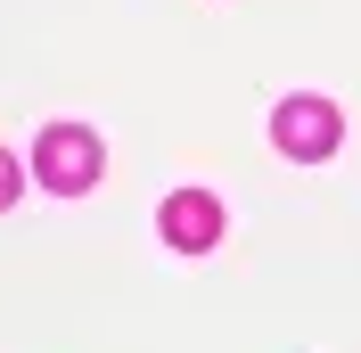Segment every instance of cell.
I'll return each mask as SVG.
<instances>
[{
    "instance_id": "cell-1",
    "label": "cell",
    "mask_w": 361,
    "mask_h": 353,
    "mask_svg": "<svg viewBox=\"0 0 361 353\" xmlns=\"http://www.w3.org/2000/svg\"><path fill=\"white\" fill-rule=\"evenodd\" d=\"M33 181H42L49 198H82L90 181H99V132L82 124H49L33 140Z\"/></svg>"
},
{
    "instance_id": "cell-2",
    "label": "cell",
    "mask_w": 361,
    "mask_h": 353,
    "mask_svg": "<svg viewBox=\"0 0 361 353\" xmlns=\"http://www.w3.org/2000/svg\"><path fill=\"white\" fill-rule=\"evenodd\" d=\"M271 140H279V156H295V164H320V156H337L345 115L304 90V99H279V107H271Z\"/></svg>"
},
{
    "instance_id": "cell-3",
    "label": "cell",
    "mask_w": 361,
    "mask_h": 353,
    "mask_svg": "<svg viewBox=\"0 0 361 353\" xmlns=\"http://www.w3.org/2000/svg\"><path fill=\"white\" fill-rule=\"evenodd\" d=\"M157 230H164L173 255H205V246L222 239V198H214V189H173L164 214H157Z\"/></svg>"
},
{
    "instance_id": "cell-4",
    "label": "cell",
    "mask_w": 361,
    "mask_h": 353,
    "mask_svg": "<svg viewBox=\"0 0 361 353\" xmlns=\"http://www.w3.org/2000/svg\"><path fill=\"white\" fill-rule=\"evenodd\" d=\"M17 181H25V173H17V156L0 148V214H8V205H17Z\"/></svg>"
}]
</instances>
